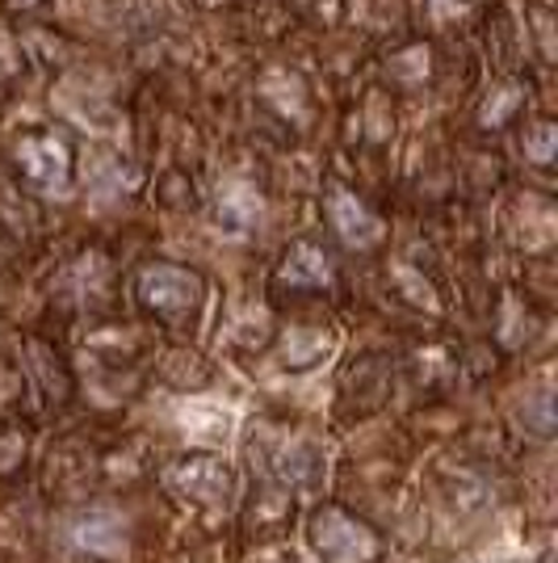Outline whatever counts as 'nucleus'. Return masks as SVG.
<instances>
[{"label": "nucleus", "instance_id": "obj_1", "mask_svg": "<svg viewBox=\"0 0 558 563\" xmlns=\"http://www.w3.org/2000/svg\"><path fill=\"white\" fill-rule=\"evenodd\" d=\"M306 542L320 555V563H382L387 560V534L366 517L327 500L306 517Z\"/></svg>", "mask_w": 558, "mask_h": 563}, {"label": "nucleus", "instance_id": "obj_2", "mask_svg": "<svg viewBox=\"0 0 558 563\" xmlns=\"http://www.w3.org/2000/svg\"><path fill=\"white\" fill-rule=\"evenodd\" d=\"M135 299L160 324L186 329L202 311L207 282H202V274H193L189 265H177V261H147L140 269V278H135Z\"/></svg>", "mask_w": 558, "mask_h": 563}, {"label": "nucleus", "instance_id": "obj_3", "mask_svg": "<svg viewBox=\"0 0 558 563\" xmlns=\"http://www.w3.org/2000/svg\"><path fill=\"white\" fill-rule=\"evenodd\" d=\"M160 484L168 496H177L189 509H202V514H219L235 500V467L219 454L207 450H189L181 459H172L160 471Z\"/></svg>", "mask_w": 558, "mask_h": 563}, {"label": "nucleus", "instance_id": "obj_4", "mask_svg": "<svg viewBox=\"0 0 558 563\" xmlns=\"http://www.w3.org/2000/svg\"><path fill=\"white\" fill-rule=\"evenodd\" d=\"M294 514H299V500L290 488H281L278 479H256L244 509H239V539L248 547H269L290 534L294 526Z\"/></svg>", "mask_w": 558, "mask_h": 563}, {"label": "nucleus", "instance_id": "obj_5", "mask_svg": "<svg viewBox=\"0 0 558 563\" xmlns=\"http://www.w3.org/2000/svg\"><path fill=\"white\" fill-rule=\"evenodd\" d=\"M13 165L25 189L34 194H59L71 181V147L59 135L47 131H30L13 147Z\"/></svg>", "mask_w": 558, "mask_h": 563}, {"label": "nucleus", "instance_id": "obj_6", "mask_svg": "<svg viewBox=\"0 0 558 563\" xmlns=\"http://www.w3.org/2000/svg\"><path fill=\"white\" fill-rule=\"evenodd\" d=\"M43 488L55 500H80L93 488H101V450L85 446L76 438L51 446L47 463H43Z\"/></svg>", "mask_w": 558, "mask_h": 563}, {"label": "nucleus", "instance_id": "obj_7", "mask_svg": "<svg viewBox=\"0 0 558 563\" xmlns=\"http://www.w3.org/2000/svg\"><path fill=\"white\" fill-rule=\"evenodd\" d=\"M391 396V366H387V357H361V362H353L345 383H341V412H349V417H370L378 412L382 404Z\"/></svg>", "mask_w": 558, "mask_h": 563}, {"label": "nucleus", "instance_id": "obj_8", "mask_svg": "<svg viewBox=\"0 0 558 563\" xmlns=\"http://www.w3.org/2000/svg\"><path fill=\"white\" fill-rule=\"evenodd\" d=\"M327 223H332V232L341 235V244H349L357 253H370L373 244L382 240V219L349 189H332L327 194Z\"/></svg>", "mask_w": 558, "mask_h": 563}, {"label": "nucleus", "instance_id": "obj_9", "mask_svg": "<svg viewBox=\"0 0 558 563\" xmlns=\"http://www.w3.org/2000/svg\"><path fill=\"white\" fill-rule=\"evenodd\" d=\"M332 282H336V265H332V257H327L320 244H311V240L290 244V253H286L278 265V286L303 290V295L327 290Z\"/></svg>", "mask_w": 558, "mask_h": 563}, {"label": "nucleus", "instance_id": "obj_10", "mask_svg": "<svg viewBox=\"0 0 558 563\" xmlns=\"http://www.w3.org/2000/svg\"><path fill=\"white\" fill-rule=\"evenodd\" d=\"M327 350H332V336H327L324 329H303V324L281 332V341H278V357L286 371H311V366L324 362Z\"/></svg>", "mask_w": 558, "mask_h": 563}, {"label": "nucleus", "instance_id": "obj_11", "mask_svg": "<svg viewBox=\"0 0 558 563\" xmlns=\"http://www.w3.org/2000/svg\"><path fill=\"white\" fill-rule=\"evenodd\" d=\"M437 493L445 496L449 509L470 514V509H479V505L488 500V484H483V475L470 467V463H462V467H454L449 475L437 471Z\"/></svg>", "mask_w": 558, "mask_h": 563}, {"label": "nucleus", "instance_id": "obj_12", "mask_svg": "<svg viewBox=\"0 0 558 563\" xmlns=\"http://www.w3.org/2000/svg\"><path fill=\"white\" fill-rule=\"evenodd\" d=\"M30 429L13 421H0V488H13L30 467Z\"/></svg>", "mask_w": 558, "mask_h": 563}, {"label": "nucleus", "instance_id": "obj_13", "mask_svg": "<svg viewBox=\"0 0 558 563\" xmlns=\"http://www.w3.org/2000/svg\"><path fill=\"white\" fill-rule=\"evenodd\" d=\"M210 378V366L207 362H198V357H177V371H164V383L168 387H202Z\"/></svg>", "mask_w": 558, "mask_h": 563}]
</instances>
